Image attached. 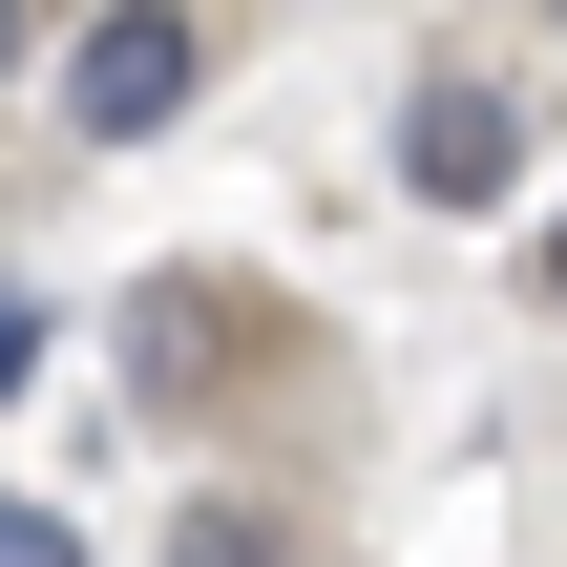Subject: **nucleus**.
I'll return each instance as SVG.
<instances>
[{"mask_svg":"<svg viewBox=\"0 0 567 567\" xmlns=\"http://www.w3.org/2000/svg\"><path fill=\"white\" fill-rule=\"evenodd\" d=\"M274 358H295V316H274L252 274H147V295H126V400H168V421H189V400H252Z\"/></svg>","mask_w":567,"mask_h":567,"instance_id":"nucleus-1","label":"nucleus"},{"mask_svg":"<svg viewBox=\"0 0 567 567\" xmlns=\"http://www.w3.org/2000/svg\"><path fill=\"white\" fill-rule=\"evenodd\" d=\"M189 63H210L189 0H105V21L63 42V126H84V147H147V126L189 105Z\"/></svg>","mask_w":567,"mask_h":567,"instance_id":"nucleus-2","label":"nucleus"},{"mask_svg":"<svg viewBox=\"0 0 567 567\" xmlns=\"http://www.w3.org/2000/svg\"><path fill=\"white\" fill-rule=\"evenodd\" d=\"M400 189H421V210H505V189H526V105L442 63V84L400 105Z\"/></svg>","mask_w":567,"mask_h":567,"instance_id":"nucleus-3","label":"nucleus"},{"mask_svg":"<svg viewBox=\"0 0 567 567\" xmlns=\"http://www.w3.org/2000/svg\"><path fill=\"white\" fill-rule=\"evenodd\" d=\"M168 567H274V526H252V505H189V526H168Z\"/></svg>","mask_w":567,"mask_h":567,"instance_id":"nucleus-4","label":"nucleus"},{"mask_svg":"<svg viewBox=\"0 0 567 567\" xmlns=\"http://www.w3.org/2000/svg\"><path fill=\"white\" fill-rule=\"evenodd\" d=\"M0 567H84V547H63V526H42V505H0Z\"/></svg>","mask_w":567,"mask_h":567,"instance_id":"nucleus-5","label":"nucleus"},{"mask_svg":"<svg viewBox=\"0 0 567 567\" xmlns=\"http://www.w3.org/2000/svg\"><path fill=\"white\" fill-rule=\"evenodd\" d=\"M21 379H42V316H21V295H0V400H21Z\"/></svg>","mask_w":567,"mask_h":567,"instance_id":"nucleus-6","label":"nucleus"},{"mask_svg":"<svg viewBox=\"0 0 567 567\" xmlns=\"http://www.w3.org/2000/svg\"><path fill=\"white\" fill-rule=\"evenodd\" d=\"M526 295H547V316H567V210H547V252H526Z\"/></svg>","mask_w":567,"mask_h":567,"instance_id":"nucleus-7","label":"nucleus"},{"mask_svg":"<svg viewBox=\"0 0 567 567\" xmlns=\"http://www.w3.org/2000/svg\"><path fill=\"white\" fill-rule=\"evenodd\" d=\"M21 42H42V0H0V63H21Z\"/></svg>","mask_w":567,"mask_h":567,"instance_id":"nucleus-8","label":"nucleus"},{"mask_svg":"<svg viewBox=\"0 0 567 567\" xmlns=\"http://www.w3.org/2000/svg\"><path fill=\"white\" fill-rule=\"evenodd\" d=\"M547 21H567V0H547Z\"/></svg>","mask_w":567,"mask_h":567,"instance_id":"nucleus-9","label":"nucleus"}]
</instances>
